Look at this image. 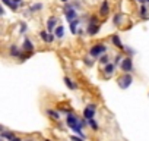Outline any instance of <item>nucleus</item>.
Masks as SVG:
<instances>
[{
	"label": "nucleus",
	"mask_w": 149,
	"mask_h": 141,
	"mask_svg": "<svg viewBox=\"0 0 149 141\" xmlns=\"http://www.w3.org/2000/svg\"><path fill=\"white\" fill-rule=\"evenodd\" d=\"M66 125L74 132V134H78L81 138L85 140V134H84V126L81 123V118L76 116L74 113H70V115H66Z\"/></svg>",
	"instance_id": "f257e3e1"
},
{
	"label": "nucleus",
	"mask_w": 149,
	"mask_h": 141,
	"mask_svg": "<svg viewBox=\"0 0 149 141\" xmlns=\"http://www.w3.org/2000/svg\"><path fill=\"white\" fill-rule=\"evenodd\" d=\"M100 30H101V22H100L98 16L91 15V16H89L88 27H86V34L91 35V37H94V35H97V34L100 32Z\"/></svg>",
	"instance_id": "f03ea898"
},
{
	"label": "nucleus",
	"mask_w": 149,
	"mask_h": 141,
	"mask_svg": "<svg viewBox=\"0 0 149 141\" xmlns=\"http://www.w3.org/2000/svg\"><path fill=\"white\" fill-rule=\"evenodd\" d=\"M63 12H64V18L67 19V22H72L78 18V11L73 8V5L69 2V3H64V8H63Z\"/></svg>",
	"instance_id": "7ed1b4c3"
},
{
	"label": "nucleus",
	"mask_w": 149,
	"mask_h": 141,
	"mask_svg": "<svg viewBox=\"0 0 149 141\" xmlns=\"http://www.w3.org/2000/svg\"><path fill=\"white\" fill-rule=\"evenodd\" d=\"M107 46L105 44H102V43H97V44H94V46H91L89 47V56L91 57H100V56H102L105 51H107Z\"/></svg>",
	"instance_id": "20e7f679"
},
{
	"label": "nucleus",
	"mask_w": 149,
	"mask_h": 141,
	"mask_svg": "<svg viewBox=\"0 0 149 141\" xmlns=\"http://www.w3.org/2000/svg\"><path fill=\"white\" fill-rule=\"evenodd\" d=\"M120 68L123 70V74H130L133 70V59L130 56H124L121 63H120Z\"/></svg>",
	"instance_id": "39448f33"
},
{
	"label": "nucleus",
	"mask_w": 149,
	"mask_h": 141,
	"mask_svg": "<svg viewBox=\"0 0 149 141\" xmlns=\"http://www.w3.org/2000/svg\"><path fill=\"white\" fill-rule=\"evenodd\" d=\"M117 82H118V87H120V88L126 90V88H129L130 84L133 82V77H132L130 74H123V75L117 80Z\"/></svg>",
	"instance_id": "423d86ee"
},
{
	"label": "nucleus",
	"mask_w": 149,
	"mask_h": 141,
	"mask_svg": "<svg viewBox=\"0 0 149 141\" xmlns=\"http://www.w3.org/2000/svg\"><path fill=\"white\" fill-rule=\"evenodd\" d=\"M34 49H35L34 43H32L28 37H25V38H24V43H22V46H21V50L25 51V53H34Z\"/></svg>",
	"instance_id": "0eeeda50"
},
{
	"label": "nucleus",
	"mask_w": 149,
	"mask_h": 141,
	"mask_svg": "<svg viewBox=\"0 0 149 141\" xmlns=\"http://www.w3.org/2000/svg\"><path fill=\"white\" fill-rule=\"evenodd\" d=\"M111 12V9H110V3H108V0H102V3H101V6H100V16H102V18H105V16H108V13Z\"/></svg>",
	"instance_id": "6e6552de"
},
{
	"label": "nucleus",
	"mask_w": 149,
	"mask_h": 141,
	"mask_svg": "<svg viewBox=\"0 0 149 141\" xmlns=\"http://www.w3.org/2000/svg\"><path fill=\"white\" fill-rule=\"evenodd\" d=\"M124 19H126V15H124L123 12H117V13H114V16H113V24H114L116 27H121V25L124 24Z\"/></svg>",
	"instance_id": "1a4fd4ad"
},
{
	"label": "nucleus",
	"mask_w": 149,
	"mask_h": 141,
	"mask_svg": "<svg viewBox=\"0 0 149 141\" xmlns=\"http://www.w3.org/2000/svg\"><path fill=\"white\" fill-rule=\"evenodd\" d=\"M116 66L117 65H114V63H107L105 66H104V69H102V74L105 75V78H108V77H111V75H114V72H116Z\"/></svg>",
	"instance_id": "9d476101"
},
{
	"label": "nucleus",
	"mask_w": 149,
	"mask_h": 141,
	"mask_svg": "<svg viewBox=\"0 0 149 141\" xmlns=\"http://www.w3.org/2000/svg\"><path fill=\"white\" fill-rule=\"evenodd\" d=\"M79 27H81V19L79 18H76V19L72 21V22H69V28H70V32L72 34H78Z\"/></svg>",
	"instance_id": "9b49d317"
},
{
	"label": "nucleus",
	"mask_w": 149,
	"mask_h": 141,
	"mask_svg": "<svg viewBox=\"0 0 149 141\" xmlns=\"http://www.w3.org/2000/svg\"><path fill=\"white\" fill-rule=\"evenodd\" d=\"M57 22H58L57 16H50L48 18V21H47V30H48V32H53L56 30V24Z\"/></svg>",
	"instance_id": "f8f14e48"
},
{
	"label": "nucleus",
	"mask_w": 149,
	"mask_h": 141,
	"mask_svg": "<svg viewBox=\"0 0 149 141\" xmlns=\"http://www.w3.org/2000/svg\"><path fill=\"white\" fill-rule=\"evenodd\" d=\"M21 53H22V50H21V47H18L16 44H12V46L9 47V54H10L12 57H16V59H19Z\"/></svg>",
	"instance_id": "ddd939ff"
},
{
	"label": "nucleus",
	"mask_w": 149,
	"mask_h": 141,
	"mask_svg": "<svg viewBox=\"0 0 149 141\" xmlns=\"http://www.w3.org/2000/svg\"><path fill=\"white\" fill-rule=\"evenodd\" d=\"M111 41H113V44H114L118 50H123V51H124V46H123V43H121V40H120L118 34H114V35L111 37Z\"/></svg>",
	"instance_id": "4468645a"
},
{
	"label": "nucleus",
	"mask_w": 149,
	"mask_h": 141,
	"mask_svg": "<svg viewBox=\"0 0 149 141\" xmlns=\"http://www.w3.org/2000/svg\"><path fill=\"white\" fill-rule=\"evenodd\" d=\"M84 118H85L86 121L94 119V118H95V110H94V109H91L89 106H86V107L84 109Z\"/></svg>",
	"instance_id": "2eb2a0df"
},
{
	"label": "nucleus",
	"mask_w": 149,
	"mask_h": 141,
	"mask_svg": "<svg viewBox=\"0 0 149 141\" xmlns=\"http://www.w3.org/2000/svg\"><path fill=\"white\" fill-rule=\"evenodd\" d=\"M63 81H64L66 87H67V88H70V90H78V88H79V85H78L76 82H74L73 80H70L69 77H64V80H63Z\"/></svg>",
	"instance_id": "dca6fc26"
},
{
	"label": "nucleus",
	"mask_w": 149,
	"mask_h": 141,
	"mask_svg": "<svg viewBox=\"0 0 149 141\" xmlns=\"http://www.w3.org/2000/svg\"><path fill=\"white\" fill-rule=\"evenodd\" d=\"M16 135H15V132H12V131H3V132H0V138L2 140H8V141H12L13 138H15Z\"/></svg>",
	"instance_id": "f3484780"
},
{
	"label": "nucleus",
	"mask_w": 149,
	"mask_h": 141,
	"mask_svg": "<svg viewBox=\"0 0 149 141\" xmlns=\"http://www.w3.org/2000/svg\"><path fill=\"white\" fill-rule=\"evenodd\" d=\"M54 35H56L57 40H61L64 37V27L63 25H57L56 30H54Z\"/></svg>",
	"instance_id": "a211bd4d"
},
{
	"label": "nucleus",
	"mask_w": 149,
	"mask_h": 141,
	"mask_svg": "<svg viewBox=\"0 0 149 141\" xmlns=\"http://www.w3.org/2000/svg\"><path fill=\"white\" fill-rule=\"evenodd\" d=\"M42 9H44V5L42 3H34V5L29 6V12L31 13H37V12H40Z\"/></svg>",
	"instance_id": "6ab92c4d"
},
{
	"label": "nucleus",
	"mask_w": 149,
	"mask_h": 141,
	"mask_svg": "<svg viewBox=\"0 0 149 141\" xmlns=\"http://www.w3.org/2000/svg\"><path fill=\"white\" fill-rule=\"evenodd\" d=\"M47 115H48L53 121H58V119H60V112H57V110L48 109V110H47Z\"/></svg>",
	"instance_id": "aec40b11"
},
{
	"label": "nucleus",
	"mask_w": 149,
	"mask_h": 141,
	"mask_svg": "<svg viewBox=\"0 0 149 141\" xmlns=\"http://www.w3.org/2000/svg\"><path fill=\"white\" fill-rule=\"evenodd\" d=\"M2 3L6 5V6H8L9 9H12V11H18V8H19V6H16V5L12 2V0H2Z\"/></svg>",
	"instance_id": "412c9836"
},
{
	"label": "nucleus",
	"mask_w": 149,
	"mask_h": 141,
	"mask_svg": "<svg viewBox=\"0 0 149 141\" xmlns=\"http://www.w3.org/2000/svg\"><path fill=\"white\" fill-rule=\"evenodd\" d=\"M139 15H140L143 19H148V6H146V5H142V6H140Z\"/></svg>",
	"instance_id": "4be33fe9"
},
{
	"label": "nucleus",
	"mask_w": 149,
	"mask_h": 141,
	"mask_svg": "<svg viewBox=\"0 0 149 141\" xmlns=\"http://www.w3.org/2000/svg\"><path fill=\"white\" fill-rule=\"evenodd\" d=\"M98 62H100L101 65H104V66H105L107 63H110V57H108V54H105V53H104L102 56H100V59H98Z\"/></svg>",
	"instance_id": "5701e85b"
},
{
	"label": "nucleus",
	"mask_w": 149,
	"mask_h": 141,
	"mask_svg": "<svg viewBox=\"0 0 149 141\" xmlns=\"http://www.w3.org/2000/svg\"><path fill=\"white\" fill-rule=\"evenodd\" d=\"M48 37H50V32L48 31H40V38L44 43H48Z\"/></svg>",
	"instance_id": "b1692460"
},
{
	"label": "nucleus",
	"mask_w": 149,
	"mask_h": 141,
	"mask_svg": "<svg viewBox=\"0 0 149 141\" xmlns=\"http://www.w3.org/2000/svg\"><path fill=\"white\" fill-rule=\"evenodd\" d=\"M88 125L92 128V131H98V128H100V126H98V122L95 121V118H94V119H89V121H88Z\"/></svg>",
	"instance_id": "393cba45"
},
{
	"label": "nucleus",
	"mask_w": 149,
	"mask_h": 141,
	"mask_svg": "<svg viewBox=\"0 0 149 141\" xmlns=\"http://www.w3.org/2000/svg\"><path fill=\"white\" fill-rule=\"evenodd\" d=\"M26 30H28V25H26L25 22H21V24H19V32H21V34H25Z\"/></svg>",
	"instance_id": "a878e982"
},
{
	"label": "nucleus",
	"mask_w": 149,
	"mask_h": 141,
	"mask_svg": "<svg viewBox=\"0 0 149 141\" xmlns=\"http://www.w3.org/2000/svg\"><path fill=\"white\" fill-rule=\"evenodd\" d=\"M121 60H123V56L118 53V54H116V57H114V65H118V63H121Z\"/></svg>",
	"instance_id": "bb28decb"
},
{
	"label": "nucleus",
	"mask_w": 149,
	"mask_h": 141,
	"mask_svg": "<svg viewBox=\"0 0 149 141\" xmlns=\"http://www.w3.org/2000/svg\"><path fill=\"white\" fill-rule=\"evenodd\" d=\"M124 51H127V53H129V56H130V57H132V56H133V54H134V53H136V51H134V50H133V49H130V47H127V46H124Z\"/></svg>",
	"instance_id": "cd10ccee"
},
{
	"label": "nucleus",
	"mask_w": 149,
	"mask_h": 141,
	"mask_svg": "<svg viewBox=\"0 0 149 141\" xmlns=\"http://www.w3.org/2000/svg\"><path fill=\"white\" fill-rule=\"evenodd\" d=\"M84 62H85L86 66H92V65H94V60H92V59L89 60V57H84Z\"/></svg>",
	"instance_id": "c85d7f7f"
},
{
	"label": "nucleus",
	"mask_w": 149,
	"mask_h": 141,
	"mask_svg": "<svg viewBox=\"0 0 149 141\" xmlns=\"http://www.w3.org/2000/svg\"><path fill=\"white\" fill-rule=\"evenodd\" d=\"M70 140H72V141H84V138H81L79 135H72Z\"/></svg>",
	"instance_id": "c756f323"
},
{
	"label": "nucleus",
	"mask_w": 149,
	"mask_h": 141,
	"mask_svg": "<svg viewBox=\"0 0 149 141\" xmlns=\"http://www.w3.org/2000/svg\"><path fill=\"white\" fill-rule=\"evenodd\" d=\"M12 2H13L16 6H22V5H24V0H12Z\"/></svg>",
	"instance_id": "7c9ffc66"
},
{
	"label": "nucleus",
	"mask_w": 149,
	"mask_h": 141,
	"mask_svg": "<svg viewBox=\"0 0 149 141\" xmlns=\"http://www.w3.org/2000/svg\"><path fill=\"white\" fill-rule=\"evenodd\" d=\"M5 8H3V5H0V16H5Z\"/></svg>",
	"instance_id": "2f4dec72"
},
{
	"label": "nucleus",
	"mask_w": 149,
	"mask_h": 141,
	"mask_svg": "<svg viewBox=\"0 0 149 141\" xmlns=\"http://www.w3.org/2000/svg\"><path fill=\"white\" fill-rule=\"evenodd\" d=\"M12 141H24V140H22L21 137H18V135H16V137H15V138H13Z\"/></svg>",
	"instance_id": "473e14b6"
},
{
	"label": "nucleus",
	"mask_w": 149,
	"mask_h": 141,
	"mask_svg": "<svg viewBox=\"0 0 149 141\" xmlns=\"http://www.w3.org/2000/svg\"><path fill=\"white\" fill-rule=\"evenodd\" d=\"M137 2H139L140 5H146V3H148V2H146V0H137Z\"/></svg>",
	"instance_id": "72a5a7b5"
},
{
	"label": "nucleus",
	"mask_w": 149,
	"mask_h": 141,
	"mask_svg": "<svg viewBox=\"0 0 149 141\" xmlns=\"http://www.w3.org/2000/svg\"><path fill=\"white\" fill-rule=\"evenodd\" d=\"M3 131H5V126H3V125H0V132H3Z\"/></svg>",
	"instance_id": "f704fd0d"
},
{
	"label": "nucleus",
	"mask_w": 149,
	"mask_h": 141,
	"mask_svg": "<svg viewBox=\"0 0 149 141\" xmlns=\"http://www.w3.org/2000/svg\"><path fill=\"white\" fill-rule=\"evenodd\" d=\"M60 2H61V3H69L70 0H60Z\"/></svg>",
	"instance_id": "c9c22d12"
},
{
	"label": "nucleus",
	"mask_w": 149,
	"mask_h": 141,
	"mask_svg": "<svg viewBox=\"0 0 149 141\" xmlns=\"http://www.w3.org/2000/svg\"><path fill=\"white\" fill-rule=\"evenodd\" d=\"M25 141H35L34 138H28V140H25Z\"/></svg>",
	"instance_id": "e433bc0d"
},
{
	"label": "nucleus",
	"mask_w": 149,
	"mask_h": 141,
	"mask_svg": "<svg viewBox=\"0 0 149 141\" xmlns=\"http://www.w3.org/2000/svg\"><path fill=\"white\" fill-rule=\"evenodd\" d=\"M44 141H51V140H48V138H45V140H44Z\"/></svg>",
	"instance_id": "4c0bfd02"
},
{
	"label": "nucleus",
	"mask_w": 149,
	"mask_h": 141,
	"mask_svg": "<svg viewBox=\"0 0 149 141\" xmlns=\"http://www.w3.org/2000/svg\"><path fill=\"white\" fill-rule=\"evenodd\" d=\"M0 141H3V140H2V138H0Z\"/></svg>",
	"instance_id": "58836bf2"
},
{
	"label": "nucleus",
	"mask_w": 149,
	"mask_h": 141,
	"mask_svg": "<svg viewBox=\"0 0 149 141\" xmlns=\"http://www.w3.org/2000/svg\"><path fill=\"white\" fill-rule=\"evenodd\" d=\"M146 2H148V3H149V0H146Z\"/></svg>",
	"instance_id": "ea45409f"
}]
</instances>
